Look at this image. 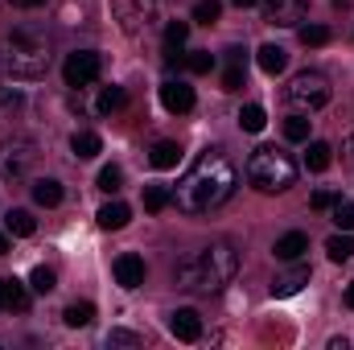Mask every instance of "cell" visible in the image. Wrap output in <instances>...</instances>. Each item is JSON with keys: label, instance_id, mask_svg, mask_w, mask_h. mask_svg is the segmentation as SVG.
I'll return each mask as SVG.
<instances>
[{"label": "cell", "instance_id": "33", "mask_svg": "<svg viewBox=\"0 0 354 350\" xmlns=\"http://www.w3.org/2000/svg\"><path fill=\"white\" fill-rule=\"evenodd\" d=\"M185 66H189L194 75H210V71H214V54H210V50H194V54L185 58Z\"/></svg>", "mask_w": 354, "mask_h": 350}, {"label": "cell", "instance_id": "4", "mask_svg": "<svg viewBox=\"0 0 354 350\" xmlns=\"http://www.w3.org/2000/svg\"><path fill=\"white\" fill-rule=\"evenodd\" d=\"M248 181H252L260 194H284V190L297 181V165H292L288 153L264 145V149H256L252 161H248Z\"/></svg>", "mask_w": 354, "mask_h": 350}, {"label": "cell", "instance_id": "3", "mask_svg": "<svg viewBox=\"0 0 354 350\" xmlns=\"http://www.w3.org/2000/svg\"><path fill=\"white\" fill-rule=\"evenodd\" d=\"M50 37L37 29H12L0 37V71L8 79H41L50 71Z\"/></svg>", "mask_w": 354, "mask_h": 350}, {"label": "cell", "instance_id": "43", "mask_svg": "<svg viewBox=\"0 0 354 350\" xmlns=\"http://www.w3.org/2000/svg\"><path fill=\"white\" fill-rule=\"evenodd\" d=\"M346 305L354 309V280H351V288H346Z\"/></svg>", "mask_w": 354, "mask_h": 350}, {"label": "cell", "instance_id": "18", "mask_svg": "<svg viewBox=\"0 0 354 350\" xmlns=\"http://www.w3.org/2000/svg\"><path fill=\"white\" fill-rule=\"evenodd\" d=\"M177 161H181V149H177L174 140H157V145L149 149V165H153V169H174Z\"/></svg>", "mask_w": 354, "mask_h": 350}, {"label": "cell", "instance_id": "19", "mask_svg": "<svg viewBox=\"0 0 354 350\" xmlns=\"http://www.w3.org/2000/svg\"><path fill=\"white\" fill-rule=\"evenodd\" d=\"M95 219H99V227H103V231H120V227H128L132 210H128L124 202H107V206H103V210H99Z\"/></svg>", "mask_w": 354, "mask_h": 350}, {"label": "cell", "instance_id": "8", "mask_svg": "<svg viewBox=\"0 0 354 350\" xmlns=\"http://www.w3.org/2000/svg\"><path fill=\"white\" fill-rule=\"evenodd\" d=\"M260 8H264V21H268V25L292 29V25H301V21H305L309 0H260Z\"/></svg>", "mask_w": 354, "mask_h": 350}, {"label": "cell", "instance_id": "12", "mask_svg": "<svg viewBox=\"0 0 354 350\" xmlns=\"http://www.w3.org/2000/svg\"><path fill=\"white\" fill-rule=\"evenodd\" d=\"M0 309H8V313L29 309V288H25L17 276H4V280H0Z\"/></svg>", "mask_w": 354, "mask_h": 350}, {"label": "cell", "instance_id": "23", "mask_svg": "<svg viewBox=\"0 0 354 350\" xmlns=\"http://www.w3.org/2000/svg\"><path fill=\"white\" fill-rule=\"evenodd\" d=\"M4 231H8V235H17V239H25V235H33V231H37V223H33V214H29V210H8V214H4Z\"/></svg>", "mask_w": 354, "mask_h": 350}, {"label": "cell", "instance_id": "5", "mask_svg": "<svg viewBox=\"0 0 354 350\" xmlns=\"http://www.w3.org/2000/svg\"><path fill=\"white\" fill-rule=\"evenodd\" d=\"M284 99L297 107V111H317L330 103V79L317 75V71H301L292 75V83L284 87Z\"/></svg>", "mask_w": 354, "mask_h": 350}, {"label": "cell", "instance_id": "11", "mask_svg": "<svg viewBox=\"0 0 354 350\" xmlns=\"http://www.w3.org/2000/svg\"><path fill=\"white\" fill-rule=\"evenodd\" d=\"M169 330H174V338H181V342H198V338H202V317H198V309H177L174 317H169Z\"/></svg>", "mask_w": 354, "mask_h": 350}, {"label": "cell", "instance_id": "6", "mask_svg": "<svg viewBox=\"0 0 354 350\" xmlns=\"http://www.w3.org/2000/svg\"><path fill=\"white\" fill-rule=\"evenodd\" d=\"M37 165V145L33 140H4L0 145V177L4 181H21Z\"/></svg>", "mask_w": 354, "mask_h": 350}, {"label": "cell", "instance_id": "41", "mask_svg": "<svg viewBox=\"0 0 354 350\" xmlns=\"http://www.w3.org/2000/svg\"><path fill=\"white\" fill-rule=\"evenodd\" d=\"M231 4H239V8H252V4H260V0H231Z\"/></svg>", "mask_w": 354, "mask_h": 350}, {"label": "cell", "instance_id": "40", "mask_svg": "<svg viewBox=\"0 0 354 350\" xmlns=\"http://www.w3.org/2000/svg\"><path fill=\"white\" fill-rule=\"evenodd\" d=\"M8 4H17V8H37V4H46V0H8Z\"/></svg>", "mask_w": 354, "mask_h": 350}, {"label": "cell", "instance_id": "35", "mask_svg": "<svg viewBox=\"0 0 354 350\" xmlns=\"http://www.w3.org/2000/svg\"><path fill=\"white\" fill-rule=\"evenodd\" d=\"M330 37H334V33H330L326 25H305V29H301V42H305V46H330Z\"/></svg>", "mask_w": 354, "mask_h": 350}, {"label": "cell", "instance_id": "37", "mask_svg": "<svg viewBox=\"0 0 354 350\" xmlns=\"http://www.w3.org/2000/svg\"><path fill=\"white\" fill-rule=\"evenodd\" d=\"M107 347H140V338L128 334V330H111V334H107Z\"/></svg>", "mask_w": 354, "mask_h": 350}, {"label": "cell", "instance_id": "29", "mask_svg": "<svg viewBox=\"0 0 354 350\" xmlns=\"http://www.w3.org/2000/svg\"><path fill=\"white\" fill-rule=\"evenodd\" d=\"M264 124H268V116H264L260 103H248V107L239 111V128H243V132H264Z\"/></svg>", "mask_w": 354, "mask_h": 350}, {"label": "cell", "instance_id": "2", "mask_svg": "<svg viewBox=\"0 0 354 350\" xmlns=\"http://www.w3.org/2000/svg\"><path fill=\"white\" fill-rule=\"evenodd\" d=\"M235 272H239V252H235V243L218 239V243H210V248H202V252H194L189 260L177 264L174 280H177V288H185V293L210 297V293H223V288L235 280Z\"/></svg>", "mask_w": 354, "mask_h": 350}, {"label": "cell", "instance_id": "7", "mask_svg": "<svg viewBox=\"0 0 354 350\" xmlns=\"http://www.w3.org/2000/svg\"><path fill=\"white\" fill-rule=\"evenodd\" d=\"M99 75H103V58H99L95 50H79V54H71V58H66V66H62L66 87H75V91L91 87Z\"/></svg>", "mask_w": 354, "mask_h": 350}, {"label": "cell", "instance_id": "27", "mask_svg": "<svg viewBox=\"0 0 354 350\" xmlns=\"http://www.w3.org/2000/svg\"><path fill=\"white\" fill-rule=\"evenodd\" d=\"M185 37H189V21H169V25H165V54H169V58L185 46Z\"/></svg>", "mask_w": 354, "mask_h": 350}, {"label": "cell", "instance_id": "39", "mask_svg": "<svg viewBox=\"0 0 354 350\" xmlns=\"http://www.w3.org/2000/svg\"><path fill=\"white\" fill-rule=\"evenodd\" d=\"M0 103H4V107H17V103H21V95H17V91H0Z\"/></svg>", "mask_w": 354, "mask_h": 350}, {"label": "cell", "instance_id": "9", "mask_svg": "<svg viewBox=\"0 0 354 350\" xmlns=\"http://www.w3.org/2000/svg\"><path fill=\"white\" fill-rule=\"evenodd\" d=\"M161 103H165L174 116H185V111H194V87L181 83V79H165V83H161Z\"/></svg>", "mask_w": 354, "mask_h": 350}, {"label": "cell", "instance_id": "20", "mask_svg": "<svg viewBox=\"0 0 354 350\" xmlns=\"http://www.w3.org/2000/svg\"><path fill=\"white\" fill-rule=\"evenodd\" d=\"M330 161H334V149H330L326 140H309V149H305V169L322 174V169H330Z\"/></svg>", "mask_w": 354, "mask_h": 350}, {"label": "cell", "instance_id": "15", "mask_svg": "<svg viewBox=\"0 0 354 350\" xmlns=\"http://www.w3.org/2000/svg\"><path fill=\"white\" fill-rule=\"evenodd\" d=\"M71 149H75V157H79V161H91V157H99V153H103V140H99V132L79 128V132L71 136Z\"/></svg>", "mask_w": 354, "mask_h": 350}, {"label": "cell", "instance_id": "13", "mask_svg": "<svg viewBox=\"0 0 354 350\" xmlns=\"http://www.w3.org/2000/svg\"><path fill=\"white\" fill-rule=\"evenodd\" d=\"M115 280H120L124 288H140V284H145V260L132 256V252H124V256L115 260Z\"/></svg>", "mask_w": 354, "mask_h": 350}, {"label": "cell", "instance_id": "32", "mask_svg": "<svg viewBox=\"0 0 354 350\" xmlns=\"http://www.w3.org/2000/svg\"><path fill=\"white\" fill-rule=\"evenodd\" d=\"M120 185H124V169H120V165H103V169H99V190H103V194H115Z\"/></svg>", "mask_w": 354, "mask_h": 350}, {"label": "cell", "instance_id": "17", "mask_svg": "<svg viewBox=\"0 0 354 350\" xmlns=\"http://www.w3.org/2000/svg\"><path fill=\"white\" fill-rule=\"evenodd\" d=\"M256 62H260V71H264V75H280V71L288 66V54H284L276 42H268V46L256 50Z\"/></svg>", "mask_w": 354, "mask_h": 350}, {"label": "cell", "instance_id": "38", "mask_svg": "<svg viewBox=\"0 0 354 350\" xmlns=\"http://www.w3.org/2000/svg\"><path fill=\"white\" fill-rule=\"evenodd\" d=\"M334 202H338L334 190H317V194H313V210H334Z\"/></svg>", "mask_w": 354, "mask_h": 350}, {"label": "cell", "instance_id": "21", "mask_svg": "<svg viewBox=\"0 0 354 350\" xmlns=\"http://www.w3.org/2000/svg\"><path fill=\"white\" fill-rule=\"evenodd\" d=\"M33 202H37V206H58V202H62V181L37 177V181H33Z\"/></svg>", "mask_w": 354, "mask_h": 350}, {"label": "cell", "instance_id": "26", "mask_svg": "<svg viewBox=\"0 0 354 350\" xmlns=\"http://www.w3.org/2000/svg\"><path fill=\"white\" fill-rule=\"evenodd\" d=\"M103 116H111V111H120V107H128V91L124 87H103L99 91V103H95Z\"/></svg>", "mask_w": 354, "mask_h": 350}, {"label": "cell", "instance_id": "36", "mask_svg": "<svg viewBox=\"0 0 354 350\" xmlns=\"http://www.w3.org/2000/svg\"><path fill=\"white\" fill-rule=\"evenodd\" d=\"M334 223H338V231H354V202H334Z\"/></svg>", "mask_w": 354, "mask_h": 350}, {"label": "cell", "instance_id": "24", "mask_svg": "<svg viewBox=\"0 0 354 350\" xmlns=\"http://www.w3.org/2000/svg\"><path fill=\"white\" fill-rule=\"evenodd\" d=\"M62 322H66L71 330H83V326H91V322H95V305H91V301H75V305H66Z\"/></svg>", "mask_w": 354, "mask_h": 350}, {"label": "cell", "instance_id": "30", "mask_svg": "<svg viewBox=\"0 0 354 350\" xmlns=\"http://www.w3.org/2000/svg\"><path fill=\"white\" fill-rule=\"evenodd\" d=\"M29 284H33V293H54V288H58V276H54V268L37 264V268L29 272Z\"/></svg>", "mask_w": 354, "mask_h": 350}, {"label": "cell", "instance_id": "34", "mask_svg": "<svg viewBox=\"0 0 354 350\" xmlns=\"http://www.w3.org/2000/svg\"><path fill=\"white\" fill-rule=\"evenodd\" d=\"M284 136L297 140V145L309 140V120H305V116H288V120H284Z\"/></svg>", "mask_w": 354, "mask_h": 350}, {"label": "cell", "instance_id": "42", "mask_svg": "<svg viewBox=\"0 0 354 350\" xmlns=\"http://www.w3.org/2000/svg\"><path fill=\"white\" fill-rule=\"evenodd\" d=\"M0 256H8V239H4V231H0Z\"/></svg>", "mask_w": 354, "mask_h": 350}, {"label": "cell", "instance_id": "31", "mask_svg": "<svg viewBox=\"0 0 354 350\" xmlns=\"http://www.w3.org/2000/svg\"><path fill=\"white\" fill-rule=\"evenodd\" d=\"M218 12H223L218 0H198V4H194V21H198V25H214Z\"/></svg>", "mask_w": 354, "mask_h": 350}, {"label": "cell", "instance_id": "16", "mask_svg": "<svg viewBox=\"0 0 354 350\" xmlns=\"http://www.w3.org/2000/svg\"><path fill=\"white\" fill-rule=\"evenodd\" d=\"M243 54H248V50H239V46H231V50H227V71H223V91H239V87H243Z\"/></svg>", "mask_w": 354, "mask_h": 350}, {"label": "cell", "instance_id": "25", "mask_svg": "<svg viewBox=\"0 0 354 350\" xmlns=\"http://www.w3.org/2000/svg\"><path fill=\"white\" fill-rule=\"evenodd\" d=\"M111 8L120 12V21H124V29H128V33H136V29H140L145 8H136V0H111Z\"/></svg>", "mask_w": 354, "mask_h": 350}, {"label": "cell", "instance_id": "14", "mask_svg": "<svg viewBox=\"0 0 354 350\" xmlns=\"http://www.w3.org/2000/svg\"><path fill=\"white\" fill-rule=\"evenodd\" d=\"M276 260H284V264H292V260H301L305 252H309V235L305 231H288V235H280L276 239Z\"/></svg>", "mask_w": 354, "mask_h": 350}, {"label": "cell", "instance_id": "28", "mask_svg": "<svg viewBox=\"0 0 354 350\" xmlns=\"http://www.w3.org/2000/svg\"><path fill=\"white\" fill-rule=\"evenodd\" d=\"M169 202H174V190H169V185H145V210L157 214V210H165Z\"/></svg>", "mask_w": 354, "mask_h": 350}, {"label": "cell", "instance_id": "10", "mask_svg": "<svg viewBox=\"0 0 354 350\" xmlns=\"http://www.w3.org/2000/svg\"><path fill=\"white\" fill-rule=\"evenodd\" d=\"M305 284H309V264H297V260H292V268H288V272H280V276L272 280V297H280V301H284V297H297Z\"/></svg>", "mask_w": 354, "mask_h": 350}, {"label": "cell", "instance_id": "22", "mask_svg": "<svg viewBox=\"0 0 354 350\" xmlns=\"http://www.w3.org/2000/svg\"><path fill=\"white\" fill-rule=\"evenodd\" d=\"M326 252H330V260H334V264L354 260V235H351V231H338V235H330V239H326Z\"/></svg>", "mask_w": 354, "mask_h": 350}, {"label": "cell", "instance_id": "1", "mask_svg": "<svg viewBox=\"0 0 354 350\" xmlns=\"http://www.w3.org/2000/svg\"><path fill=\"white\" fill-rule=\"evenodd\" d=\"M239 185V169L231 165V157L223 149H206L189 174L177 181L174 190V206L181 214H210L214 206H223Z\"/></svg>", "mask_w": 354, "mask_h": 350}]
</instances>
